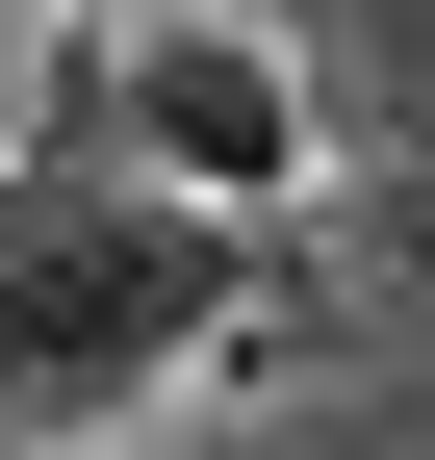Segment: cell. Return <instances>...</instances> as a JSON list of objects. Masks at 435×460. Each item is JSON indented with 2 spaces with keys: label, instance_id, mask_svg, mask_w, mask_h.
Returning a JSON list of instances; mask_svg holds the SVG:
<instances>
[{
  "label": "cell",
  "instance_id": "3957f363",
  "mask_svg": "<svg viewBox=\"0 0 435 460\" xmlns=\"http://www.w3.org/2000/svg\"><path fill=\"white\" fill-rule=\"evenodd\" d=\"M0 51H26V0H0Z\"/></svg>",
  "mask_w": 435,
  "mask_h": 460
},
{
  "label": "cell",
  "instance_id": "7a4b0ae2",
  "mask_svg": "<svg viewBox=\"0 0 435 460\" xmlns=\"http://www.w3.org/2000/svg\"><path fill=\"white\" fill-rule=\"evenodd\" d=\"M102 154L256 230V205L307 180V77H282L256 26H231V0H129V26H102Z\"/></svg>",
  "mask_w": 435,
  "mask_h": 460
},
{
  "label": "cell",
  "instance_id": "6da1fadb",
  "mask_svg": "<svg viewBox=\"0 0 435 460\" xmlns=\"http://www.w3.org/2000/svg\"><path fill=\"white\" fill-rule=\"evenodd\" d=\"M231 256H256L231 205L129 180L102 128L26 154V180H0V435H129L154 384L231 332Z\"/></svg>",
  "mask_w": 435,
  "mask_h": 460
}]
</instances>
